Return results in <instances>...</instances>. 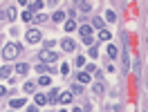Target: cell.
Instances as JSON below:
<instances>
[{
	"mask_svg": "<svg viewBox=\"0 0 148 112\" xmlns=\"http://www.w3.org/2000/svg\"><path fill=\"white\" fill-rule=\"evenodd\" d=\"M76 7L81 11H92V5H90V2H76Z\"/></svg>",
	"mask_w": 148,
	"mask_h": 112,
	"instance_id": "cell-13",
	"label": "cell"
},
{
	"mask_svg": "<svg viewBox=\"0 0 148 112\" xmlns=\"http://www.w3.org/2000/svg\"><path fill=\"white\" fill-rule=\"evenodd\" d=\"M72 112H83V110H81V108H74V110Z\"/></svg>",
	"mask_w": 148,
	"mask_h": 112,
	"instance_id": "cell-33",
	"label": "cell"
},
{
	"mask_svg": "<svg viewBox=\"0 0 148 112\" xmlns=\"http://www.w3.org/2000/svg\"><path fill=\"white\" fill-rule=\"evenodd\" d=\"M9 74H11V67H9V65H2V70H0V76H2V79H7Z\"/></svg>",
	"mask_w": 148,
	"mask_h": 112,
	"instance_id": "cell-14",
	"label": "cell"
},
{
	"mask_svg": "<svg viewBox=\"0 0 148 112\" xmlns=\"http://www.w3.org/2000/svg\"><path fill=\"white\" fill-rule=\"evenodd\" d=\"M106 18L110 20V23H114V20H117V14H114L112 9H108V11H106Z\"/></svg>",
	"mask_w": 148,
	"mask_h": 112,
	"instance_id": "cell-21",
	"label": "cell"
},
{
	"mask_svg": "<svg viewBox=\"0 0 148 112\" xmlns=\"http://www.w3.org/2000/svg\"><path fill=\"white\" fill-rule=\"evenodd\" d=\"M74 29H76V23H74V20H67V23H65V31H74Z\"/></svg>",
	"mask_w": 148,
	"mask_h": 112,
	"instance_id": "cell-18",
	"label": "cell"
},
{
	"mask_svg": "<svg viewBox=\"0 0 148 112\" xmlns=\"http://www.w3.org/2000/svg\"><path fill=\"white\" fill-rule=\"evenodd\" d=\"M18 52H20V45H16V43H7V45L2 47V58L14 61V58L18 56Z\"/></svg>",
	"mask_w": 148,
	"mask_h": 112,
	"instance_id": "cell-1",
	"label": "cell"
},
{
	"mask_svg": "<svg viewBox=\"0 0 148 112\" xmlns=\"http://www.w3.org/2000/svg\"><path fill=\"white\" fill-rule=\"evenodd\" d=\"M38 61H40V63H56V52H52V49H40Z\"/></svg>",
	"mask_w": 148,
	"mask_h": 112,
	"instance_id": "cell-2",
	"label": "cell"
},
{
	"mask_svg": "<svg viewBox=\"0 0 148 112\" xmlns=\"http://www.w3.org/2000/svg\"><path fill=\"white\" fill-rule=\"evenodd\" d=\"M52 20H54V23H61V20H65V14L63 11H56L54 16H52Z\"/></svg>",
	"mask_w": 148,
	"mask_h": 112,
	"instance_id": "cell-15",
	"label": "cell"
},
{
	"mask_svg": "<svg viewBox=\"0 0 148 112\" xmlns=\"http://www.w3.org/2000/svg\"><path fill=\"white\" fill-rule=\"evenodd\" d=\"M146 43H148V36H146Z\"/></svg>",
	"mask_w": 148,
	"mask_h": 112,
	"instance_id": "cell-34",
	"label": "cell"
},
{
	"mask_svg": "<svg viewBox=\"0 0 148 112\" xmlns=\"http://www.w3.org/2000/svg\"><path fill=\"white\" fill-rule=\"evenodd\" d=\"M61 72H63V74H67V72H70V65H67V63H63V65H61Z\"/></svg>",
	"mask_w": 148,
	"mask_h": 112,
	"instance_id": "cell-31",
	"label": "cell"
},
{
	"mask_svg": "<svg viewBox=\"0 0 148 112\" xmlns=\"http://www.w3.org/2000/svg\"><path fill=\"white\" fill-rule=\"evenodd\" d=\"M7 18H9V20L16 18V9H14V7H9V9H7Z\"/></svg>",
	"mask_w": 148,
	"mask_h": 112,
	"instance_id": "cell-25",
	"label": "cell"
},
{
	"mask_svg": "<svg viewBox=\"0 0 148 112\" xmlns=\"http://www.w3.org/2000/svg\"><path fill=\"white\" fill-rule=\"evenodd\" d=\"M76 67H81V65H85V58L83 56H76V63H74Z\"/></svg>",
	"mask_w": 148,
	"mask_h": 112,
	"instance_id": "cell-27",
	"label": "cell"
},
{
	"mask_svg": "<svg viewBox=\"0 0 148 112\" xmlns=\"http://www.w3.org/2000/svg\"><path fill=\"white\" fill-rule=\"evenodd\" d=\"M5 94H7V90H5L2 85H0V96H5Z\"/></svg>",
	"mask_w": 148,
	"mask_h": 112,
	"instance_id": "cell-32",
	"label": "cell"
},
{
	"mask_svg": "<svg viewBox=\"0 0 148 112\" xmlns=\"http://www.w3.org/2000/svg\"><path fill=\"white\" fill-rule=\"evenodd\" d=\"M45 70H47L45 63H38V65H36V72H45Z\"/></svg>",
	"mask_w": 148,
	"mask_h": 112,
	"instance_id": "cell-29",
	"label": "cell"
},
{
	"mask_svg": "<svg viewBox=\"0 0 148 112\" xmlns=\"http://www.w3.org/2000/svg\"><path fill=\"white\" fill-rule=\"evenodd\" d=\"M99 40L108 43V40H110V31H108V29H101V31H99Z\"/></svg>",
	"mask_w": 148,
	"mask_h": 112,
	"instance_id": "cell-10",
	"label": "cell"
},
{
	"mask_svg": "<svg viewBox=\"0 0 148 112\" xmlns=\"http://www.w3.org/2000/svg\"><path fill=\"white\" fill-rule=\"evenodd\" d=\"M117 54H119V52H117V47H114V45H108V56H110V58H117Z\"/></svg>",
	"mask_w": 148,
	"mask_h": 112,
	"instance_id": "cell-17",
	"label": "cell"
},
{
	"mask_svg": "<svg viewBox=\"0 0 148 112\" xmlns=\"http://www.w3.org/2000/svg\"><path fill=\"white\" fill-rule=\"evenodd\" d=\"M70 92H72V94H81V92H83V85H81V83L72 85V90H70Z\"/></svg>",
	"mask_w": 148,
	"mask_h": 112,
	"instance_id": "cell-19",
	"label": "cell"
},
{
	"mask_svg": "<svg viewBox=\"0 0 148 112\" xmlns=\"http://www.w3.org/2000/svg\"><path fill=\"white\" fill-rule=\"evenodd\" d=\"M23 20H34V16H32V11H23Z\"/></svg>",
	"mask_w": 148,
	"mask_h": 112,
	"instance_id": "cell-28",
	"label": "cell"
},
{
	"mask_svg": "<svg viewBox=\"0 0 148 112\" xmlns=\"http://www.w3.org/2000/svg\"><path fill=\"white\" fill-rule=\"evenodd\" d=\"M27 40L29 43H40V31H38V29H29L27 31Z\"/></svg>",
	"mask_w": 148,
	"mask_h": 112,
	"instance_id": "cell-3",
	"label": "cell"
},
{
	"mask_svg": "<svg viewBox=\"0 0 148 112\" xmlns=\"http://www.w3.org/2000/svg\"><path fill=\"white\" fill-rule=\"evenodd\" d=\"M76 81H79L81 85L90 83V74H88V72H79V74H76Z\"/></svg>",
	"mask_w": 148,
	"mask_h": 112,
	"instance_id": "cell-6",
	"label": "cell"
},
{
	"mask_svg": "<svg viewBox=\"0 0 148 112\" xmlns=\"http://www.w3.org/2000/svg\"><path fill=\"white\" fill-rule=\"evenodd\" d=\"M61 45H63V49H65V52H74V47H76V43H74L72 38H65V40L61 43Z\"/></svg>",
	"mask_w": 148,
	"mask_h": 112,
	"instance_id": "cell-4",
	"label": "cell"
},
{
	"mask_svg": "<svg viewBox=\"0 0 148 112\" xmlns=\"http://www.w3.org/2000/svg\"><path fill=\"white\" fill-rule=\"evenodd\" d=\"M34 101H36V108H40V105H45V103H47V96H45V94H36Z\"/></svg>",
	"mask_w": 148,
	"mask_h": 112,
	"instance_id": "cell-8",
	"label": "cell"
},
{
	"mask_svg": "<svg viewBox=\"0 0 148 112\" xmlns=\"http://www.w3.org/2000/svg\"><path fill=\"white\" fill-rule=\"evenodd\" d=\"M9 105L14 108V110H16V108H23V105H25V99H11Z\"/></svg>",
	"mask_w": 148,
	"mask_h": 112,
	"instance_id": "cell-11",
	"label": "cell"
},
{
	"mask_svg": "<svg viewBox=\"0 0 148 112\" xmlns=\"http://www.w3.org/2000/svg\"><path fill=\"white\" fill-rule=\"evenodd\" d=\"M0 47H2V45H0Z\"/></svg>",
	"mask_w": 148,
	"mask_h": 112,
	"instance_id": "cell-36",
	"label": "cell"
},
{
	"mask_svg": "<svg viewBox=\"0 0 148 112\" xmlns=\"http://www.w3.org/2000/svg\"><path fill=\"white\" fill-rule=\"evenodd\" d=\"M81 36L83 38H92V25H83V27H81Z\"/></svg>",
	"mask_w": 148,
	"mask_h": 112,
	"instance_id": "cell-7",
	"label": "cell"
},
{
	"mask_svg": "<svg viewBox=\"0 0 148 112\" xmlns=\"http://www.w3.org/2000/svg\"><path fill=\"white\" fill-rule=\"evenodd\" d=\"M27 70H29V67L25 65V63H18V65H16V72H18V74H25Z\"/></svg>",
	"mask_w": 148,
	"mask_h": 112,
	"instance_id": "cell-20",
	"label": "cell"
},
{
	"mask_svg": "<svg viewBox=\"0 0 148 112\" xmlns=\"http://www.w3.org/2000/svg\"><path fill=\"white\" fill-rule=\"evenodd\" d=\"M34 90H36V83L27 81V83H25V92H34Z\"/></svg>",
	"mask_w": 148,
	"mask_h": 112,
	"instance_id": "cell-23",
	"label": "cell"
},
{
	"mask_svg": "<svg viewBox=\"0 0 148 112\" xmlns=\"http://www.w3.org/2000/svg\"><path fill=\"white\" fill-rule=\"evenodd\" d=\"M92 25H94V27H99V31H101V29H103V20L99 18V16H94V18H92Z\"/></svg>",
	"mask_w": 148,
	"mask_h": 112,
	"instance_id": "cell-16",
	"label": "cell"
},
{
	"mask_svg": "<svg viewBox=\"0 0 148 112\" xmlns=\"http://www.w3.org/2000/svg\"><path fill=\"white\" fill-rule=\"evenodd\" d=\"M58 96H61V92H58V90H52V92H49V96H47V101L56 103V101H58Z\"/></svg>",
	"mask_w": 148,
	"mask_h": 112,
	"instance_id": "cell-12",
	"label": "cell"
},
{
	"mask_svg": "<svg viewBox=\"0 0 148 112\" xmlns=\"http://www.w3.org/2000/svg\"><path fill=\"white\" fill-rule=\"evenodd\" d=\"M45 20H47L45 14H36V16H34V23H36V25H38V23H45Z\"/></svg>",
	"mask_w": 148,
	"mask_h": 112,
	"instance_id": "cell-22",
	"label": "cell"
},
{
	"mask_svg": "<svg viewBox=\"0 0 148 112\" xmlns=\"http://www.w3.org/2000/svg\"><path fill=\"white\" fill-rule=\"evenodd\" d=\"M92 92L97 94V96H101V94L106 92V87H103V83H94V85H92Z\"/></svg>",
	"mask_w": 148,
	"mask_h": 112,
	"instance_id": "cell-9",
	"label": "cell"
},
{
	"mask_svg": "<svg viewBox=\"0 0 148 112\" xmlns=\"http://www.w3.org/2000/svg\"><path fill=\"white\" fill-rule=\"evenodd\" d=\"M90 56H92V58H97V56H99V52H97V47H90Z\"/></svg>",
	"mask_w": 148,
	"mask_h": 112,
	"instance_id": "cell-30",
	"label": "cell"
},
{
	"mask_svg": "<svg viewBox=\"0 0 148 112\" xmlns=\"http://www.w3.org/2000/svg\"><path fill=\"white\" fill-rule=\"evenodd\" d=\"M61 112H65V110H61Z\"/></svg>",
	"mask_w": 148,
	"mask_h": 112,
	"instance_id": "cell-35",
	"label": "cell"
},
{
	"mask_svg": "<svg viewBox=\"0 0 148 112\" xmlns=\"http://www.w3.org/2000/svg\"><path fill=\"white\" fill-rule=\"evenodd\" d=\"M38 83H40V85H49L52 81H49V76H40V79H38Z\"/></svg>",
	"mask_w": 148,
	"mask_h": 112,
	"instance_id": "cell-26",
	"label": "cell"
},
{
	"mask_svg": "<svg viewBox=\"0 0 148 112\" xmlns=\"http://www.w3.org/2000/svg\"><path fill=\"white\" fill-rule=\"evenodd\" d=\"M58 101H61V103H72V101H74V94H72V92H61Z\"/></svg>",
	"mask_w": 148,
	"mask_h": 112,
	"instance_id": "cell-5",
	"label": "cell"
},
{
	"mask_svg": "<svg viewBox=\"0 0 148 112\" xmlns=\"http://www.w3.org/2000/svg\"><path fill=\"white\" fill-rule=\"evenodd\" d=\"M29 9H32V11H38V9H43V2H32V5H29Z\"/></svg>",
	"mask_w": 148,
	"mask_h": 112,
	"instance_id": "cell-24",
	"label": "cell"
}]
</instances>
